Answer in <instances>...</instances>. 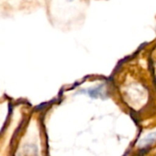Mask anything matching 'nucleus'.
I'll use <instances>...</instances> for the list:
<instances>
[{"label":"nucleus","instance_id":"f257e3e1","mask_svg":"<svg viewBox=\"0 0 156 156\" xmlns=\"http://www.w3.org/2000/svg\"><path fill=\"white\" fill-rule=\"evenodd\" d=\"M38 5L39 0H0V16H8L19 12H28Z\"/></svg>","mask_w":156,"mask_h":156}]
</instances>
